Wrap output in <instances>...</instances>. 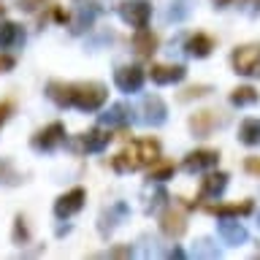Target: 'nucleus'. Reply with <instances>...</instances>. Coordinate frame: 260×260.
<instances>
[{
    "mask_svg": "<svg viewBox=\"0 0 260 260\" xmlns=\"http://www.w3.org/2000/svg\"><path fill=\"white\" fill-rule=\"evenodd\" d=\"M187 125H190L192 136L206 138V136L214 133L217 127H225V125H228V114H222V111H214V109H201V111L190 114Z\"/></svg>",
    "mask_w": 260,
    "mask_h": 260,
    "instance_id": "obj_4",
    "label": "nucleus"
},
{
    "mask_svg": "<svg viewBox=\"0 0 260 260\" xmlns=\"http://www.w3.org/2000/svg\"><path fill=\"white\" fill-rule=\"evenodd\" d=\"M174 174H176V166H174V162L157 157V160L149 166V174H146V179H149V182H168V179H174Z\"/></svg>",
    "mask_w": 260,
    "mask_h": 260,
    "instance_id": "obj_22",
    "label": "nucleus"
},
{
    "mask_svg": "<svg viewBox=\"0 0 260 260\" xmlns=\"http://www.w3.org/2000/svg\"><path fill=\"white\" fill-rule=\"evenodd\" d=\"M46 98L60 109H79L84 114H95L109 101V89L101 81H49Z\"/></svg>",
    "mask_w": 260,
    "mask_h": 260,
    "instance_id": "obj_1",
    "label": "nucleus"
},
{
    "mask_svg": "<svg viewBox=\"0 0 260 260\" xmlns=\"http://www.w3.org/2000/svg\"><path fill=\"white\" fill-rule=\"evenodd\" d=\"M141 119H144V125H149V127H160L162 122L168 119V106L162 103L160 95H146L144 98V103H141Z\"/></svg>",
    "mask_w": 260,
    "mask_h": 260,
    "instance_id": "obj_11",
    "label": "nucleus"
},
{
    "mask_svg": "<svg viewBox=\"0 0 260 260\" xmlns=\"http://www.w3.org/2000/svg\"><path fill=\"white\" fill-rule=\"evenodd\" d=\"M211 92V87L209 84H192V87H187L179 92V101H192V98H203V95H209Z\"/></svg>",
    "mask_w": 260,
    "mask_h": 260,
    "instance_id": "obj_27",
    "label": "nucleus"
},
{
    "mask_svg": "<svg viewBox=\"0 0 260 260\" xmlns=\"http://www.w3.org/2000/svg\"><path fill=\"white\" fill-rule=\"evenodd\" d=\"M168 257H184V252L176 247V249H171V252H168Z\"/></svg>",
    "mask_w": 260,
    "mask_h": 260,
    "instance_id": "obj_37",
    "label": "nucleus"
},
{
    "mask_svg": "<svg viewBox=\"0 0 260 260\" xmlns=\"http://www.w3.org/2000/svg\"><path fill=\"white\" fill-rule=\"evenodd\" d=\"M195 255H206V257H217L219 252L217 247H211L209 239H198V247H195Z\"/></svg>",
    "mask_w": 260,
    "mask_h": 260,
    "instance_id": "obj_30",
    "label": "nucleus"
},
{
    "mask_svg": "<svg viewBox=\"0 0 260 260\" xmlns=\"http://www.w3.org/2000/svg\"><path fill=\"white\" fill-rule=\"evenodd\" d=\"M103 125L106 127H125L127 125V119H130V114H127V106H122V103H114L109 111L103 114Z\"/></svg>",
    "mask_w": 260,
    "mask_h": 260,
    "instance_id": "obj_23",
    "label": "nucleus"
},
{
    "mask_svg": "<svg viewBox=\"0 0 260 260\" xmlns=\"http://www.w3.org/2000/svg\"><path fill=\"white\" fill-rule=\"evenodd\" d=\"M157 46H160L157 32H152V30H146V27H138V30H136L133 49H136L138 57H152L154 52H157Z\"/></svg>",
    "mask_w": 260,
    "mask_h": 260,
    "instance_id": "obj_17",
    "label": "nucleus"
},
{
    "mask_svg": "<svg viewBox=\"0 0 260 260\" xmlns=\"http://www.w3.org/2000/svg\"><path fill=\"white\" fill-rule=\"evenodd\" d=\"M22 182V176H19V171H16L11 166V160H6V157H0V184H6V187H16Z\"/></svg>",
    "mask_w": 260,
    "mask_h": 260,
    "instance_id": "obj_25",
    "label": "nucleus"
},
{
    "mask_svg": "<svg viewBox=\"0 0 260 260\" xmlns=\"http://www.w3.org/2000/svg\"><path fill=\"white\" fill-rule=\"evenodd\" d=\"M101 11V6H98V0H73V16H71V30L73 32H84L92 27L95 16Z\"/></svg>",
    "mask_w": 260,
    "mask_h": 260,
    "instance_id": "obj_8",
    "label": "nucleus"
},
{
    "mask_svg": "<svg viewBox=\"0 0 260 260\" xmlns=\"http://www.w3.org/2000/svg\"><path fill=\"white\" fill-rule=\"evenodd\" d=\"M219 162V149H192V152H187V157H184V171H190V174H195V171H211Z\"/></svg>",
    "mask_w": 260,
    "mask_h": 260,
    "instance_id": "obj_14",
    "label": "nucleus"
},
{
    "mask_svg": "<svg viewBox=\"0 0 260 260\" xmlns=\"http://www.w3.org/2000/svg\"><path fill=\"white\" fill-rule=\"evenodd\" d=\"M130 255H133V247H130V244H119V247L98 252V257H130Z\"/></svg>",
    "mask_w": 260,
    "mask_h": 260,
    "instance_id": "obj_29",
    "label": "nucleus"
},
{
    "mask_svg": "<svg viewBox=\"0 0 260 260\" xmlns=\"http://www.w3.org/2000/svg\"><path fill=\"white\" fill-rule=\"evenodd\" d=\"M44 3H46V0H19V8H22V11H27V14H32V11H38Z\"/></svg>",
    "mask_w": 260,
    "mask_h": 260,
    "instance_id": "obj_33",
    "label": "nucleus"
},
{
    "mask_svg": "<svg viewBox=\"0 0 260 260\" xmlns=\"http://www.w3.org/2000/svg\"><path fill=\"white\" fill-rule=\"evenodd\" d=\"M160 231L168 236V239H182L187 233V214L179 206H168L160 214Z\"/></svg>",
    "mask_w": 260,
    "mask_h": 260,
    "instance_id": "obj_10",
    "label": "nucleus"
},
{
    "mask_svg": "<svg viewBox=\"0 0 260 260\" xmlns=\"http://www.w3.org/2000/svg\"><path fill=\"white\" fill-rule=\"evenodd\" d=\"M3 16H6V6H0V19H3Z\"/></svg>",
    "mask_w": 260,
    "mask_h": 260,
    "instance_id": "obj_38",
    "label": "nucleus"
},
{
    "mask_svg": "<svg viewBox=\"0 0 260 260\" xmlns=\"http://www.w3.org/2000/svg\"><path fill=\"white\" fill-rule=\"evenodd\" d=\"M111 141H114L111 127L98 125V127H92V130H87V133L79 136V149L81 152H103Z\"/></svg>",
    "mask_w": 260,
    "mask_h": 260,
    "instance_id": "obj_12",
    "label": "nucleus"
},
{
    "mask_svg": "<svg viewBox=\"0 0 260 260\" xmlns=\"http://www.w3.org/2000/svg\"><path fill=\"white\" fill-rule=\"evenodd\" d=\"M244 11L249 16H257L260 14V0H244Z\"/></svg>",
    "mask_w": 260,
    "mask_h": 260,
    "instance_id": "obj_34",
    "label": "nucleus"
},
{
    "mask_svg": "<svg viewBox=\"0 0 260 260\" xmlns=\"http://www.w3.org/2000/svg\"><path fill=\"white\" fill-rule=\"evenodd\" d=\"M160 141L157 138H136L130 141L119 154L111 157V168L119 171V174H127V171H141V168H149L154 160L160 157Z\"/></svg>",
    "mask_w": 260,
    "mask_h": 260,
    "instance_id": "obj_2",
    "label": "nucleus"
},
{
    "mask_svg": "<svg viewBox=\"0 0 260 260\" xmlns=\"http://www.w3.org/2000/svg\"><path fill=\"white\" fill-rule=\"evenodd\" d=\"M30 144H32V149H38V152L57 149L60 144H65V125L62 122H49L46 127L36 130V136L30 138Z\"/></svg>",
    "mask_w": 260,
    "mask_h": 260,
    "instance_id": "obj_5",
    "label": "nucleus"
},
{
    "mask_svg": "<svg viewBox=\"0 0 260 260\" xmlns=\"http://www.w3.org/2000/svg\"><path fill=\"white\" fill-rule=\"evenodd\" d=\"M144 79H146V73H144V68H138V65H119V68L114 71V84H117L122 92H138V89L144 87Z\"/></svg>",
    "mask_w": 260,
    "mask_h": 260,
    "instance_id": "obj_9",
    "label": "nucleus"
},
{
    "mask_svg": "<svg viewBox=\"0 0 260 260\" xmlns=\"http://www.w3.org/2000/svg\"><path fill=\"white\" fill-rule=\"evenodd\" d=\"M244 168H247L249 174H257V176H260V160H257V157H247V162H244Z\"/></svg>",
    "mask_w": 260,
    "mask_h": 260,
    "instance_id": "obj_35",
    "label": "nucleus"
},
{
    "mask_svg": "<svg viewBox=\"0 0 260 260\" xmlns=\"http://www.w3.org/2000/svg\"><path fill=\"white\" fill-rule=\"evenodd\" d=\"M228 187V174L222 171H209L206 176L201 179V192L198 198H219Z\"/></svg>",
    "mask_w": 260,
    "mask_h": 260,
    "instance_id": "obj_16",
    "label": "nucleus"
},
{
    "mask_svg": "<svg viewBox=\"0 0 260 260\" xmlns=\"http://www.w3.org/2000/svg\"><path fill=\"white\" fill-rule=\"evenodd\" d=\"M14 65H16V57H14V54H6V52H0V73H8V71H14Z\"/></svg>",
    "mask_w": 260,
    "mask_h": 260,
    "instance_id": "obj_32",
    "label": "nucleus"
},
{
    "mask_svg": "<svg viewBox=\"0 0 260 260\" xmlns=\"http://www.w3.org/2000/svg\"><path fill=\"white\" fill-rule=\"evenodd\" d=\"M233 71L239 76H249V79H260V46L257 44H247V46H236L231 54Z\"/></svg>",
    "mask_w": 260,
    "mask_h": 260,
    "instance_id": "obj_3",
    "label": "nucleus"
},
{
    "mask_svg": "<svg viewBox=\"0 0 260 260\" xmlns=\"http://www.w3.org/2000/svg\"><path fill=\"white\" fill-rule=\"evenodd\" d=\"M187 76V68L184 65H168V62H152V68H149V79L154 81V84H179Z\"/></svg>",
    "mask_w": 260,
    "mask_h": 260,
    "instance_id": "obj_15",
    "label": "nucleus"
},
{
    "mask_svg": "<svg viewBox=\"0 0 260 260\" xmlns=\"http://www.w3.org/2000/svg\"><path fill=\"white\" fill-rule=\"evenodd\" d=\"M239 141L247 144V146H257L260 144V119L257 117H249L239 125Z\"/></svg>",
    "mask_w": 260,
    "mask_h": 260,
    "instance_id": "obj_21",
    "label": "nucleus"
},
{
    "mask_svg": "<svg viewBox=\"0 0 260 260\" xmlns=\"http://www.w3.org/2000/svg\"><path fill=\"white\" fill-rule=\"evenodd\" d=\"M24 41V32L16 22H8V19H0V49H11V46H19Z\"/></svg>",
    "mask_w": 260,
    "mask_h": 260,
    "instance_id": "obj_20",
    "label": "nucleus"
},
{
    "mask_svg": "<svg viewBox=\"0 0 260 260\" xmlns=\"http://www.w3.org/2000/svg\"><path fill=\"white\" fill-rule=\"evenodd\" d=\"M184 49H187L190 57H195V60H203V57H209L211 49H214V38L206 36V32H195V36L187 38Z\"/></svg>",
    "mask_w": 260,
    "mask_h": 260,
    "instance_id": "obj_18",
    "label": "nucleus"
},
{
    "mask_svg": "<svg viewBox=\"0 0 260 260\" xmlns=\"http://www.w3.org/2000/svg\"><path fill=\"white\" fill-rule=\"evenodd\" d=\"M209 214L217 217H247L252 214V201H241V203H211L206 206Z\"/></svg>",
    "mask_w": 260,
    "mask_h": 260,
    "instance_id": "obj_19",
    "label": "nucleus"
},
{
    "mask_svg": "<svg viewBox=\"0 0 260 260\" xmlns=\"http://www.w3.org/2000/svg\"><path fill=\"white\" fill-rule=\"evenodd\" d=\"M260 101V95H257V89L255 87H236L233 92H231V103L233 106H239V109H244V106H255Z\"/></svg>",
    "mask_w": 260,
    "mask_h": 260,
    "instance_id": "obj_24",
    "label": "nucleus"
},
{
    "mask_svg": "<svg viewBox=\"0 0 260 260\" xmlns=\"http://www.w3.org/2000/svg\"><path fill=\"white\" fill-rule=\"evenodd\" d=\"M119 16H122V22L136 30L146 27L152 19V6L146 0H125V3H119Z\"/></svg>",
    "mask_w": 260,
    "mask_h": 260,
    "instance_id": "obj_7",
    "label": "nucleus"
},
{
    "mask_svg": "<svg viewBox=\"0 0 260 260\" xmlns=\"http://www.w3.org/2000/svg\"><path fill=\"white\" fill-rule=\"evenodd\" d=\"M84 201H87L84 187H71L68 192H62L60 198L54 201V217L57 219H71L73 214H79V211L84 209Z\"/></svg>",
    "mask_w": 260,
    "mask_h": 260,
    "instance_id": "obj_6",
    "label": "nucleus"
},
{
    "mask_svg": "<svg viewBox=\"0 0 260 260\" xmlns=\"http://www.w3.org/2000/svg\"><path fill=\"white\" fill-rule=\"evenodd\" d=\"M27 241H30V231H27V225H24V217L16 214V219H14V244H27Z\"/></svg>",
    "mask_w": 260,
    "mask_h": 260,
    "instance_id": "obj_26",
    "label": "nucleus"
},
{
    "mask_svg": "<svg viewBox=\"0 0 260 260\" xmlns=\"http://www.w3.org/2000/svg\"><path fill=\"white\" fill-rule=\"evenodd\" d=\"M217 233L228 247H239L249 239L247 228L239 222V217H219V225H217Z\"/></svg>",
    "mask_w": 260,
    "mask_h": 260,
    "instance_id": "obj_13",
    "label": "nucleus"
},
{
    "mask_svg": "<svg viewBox=\"0 0 260 260\" xmlns=\"http://www.w3.org/2000/svg\"><path fill=\"white\" fill-rule=\"evenodd\" d=\"M11 114H14V103L11 101H0V127L11 119Z\"/></svg>",
    "mask_w": 260,
    "mask_h": 260,
    "instance_id": "obj_31",
    "label": "nucleus"
},
{
    "mask_svg": "<svg viewBox=\"0 0 260 260\" xmlns=\"http://www.w3.org/2000/svg\"><path fill=\"white\" fill-rule=\"evenodd\" d=\"M211 3H214L217 8H225V6H231V3H233V0H211Z\"/></svg>",
    "mask_w": 260,
    "mask_h": 260,
    "instance_id": "obj_36",
    "label": "nucleus"
},
{
    "mask_svg": "<svg viewBox=\"0 0 260 260\" xmlns=\"http://www.w3.org/2000/svg\"><path fill=\"white\" fill-rule=\"evenodd\" d=\"M190 0H174L171 3V11H168V19H174V22H179V19H184L187 14H190Z\"/></svg>",
    "mask_w": 260,
    "mask_h": 260,
    "instance_id": "obj_28",
    "label": "nucleus"
}]
</instances>
